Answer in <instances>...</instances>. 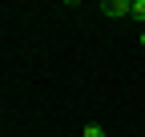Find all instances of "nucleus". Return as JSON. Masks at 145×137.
Wrapping results in <instances>:
<instances>
[{
	"label": "nucleus",
	"mask_w": 145,
	"mask_h": 137,
	"mask_svg": "<svg viewBox=\"0 0 145 137\" xmlns=\"http://www.w3.org/2000/svg\"><path fill=\"white\" fill-rule=\"evenodd\" d=\"M141 48H145V28H141Z\"/></svg>",
	"instance_id": "4"
},
{
	"label": "nucleus",
	"mask_w": 145,
	"mask_h": 137,
	"mask_svg": "<svg viewBox=\"0 0 145 137\" xmlns=\"http://www.w3.org/2000/svg\"><path fill=\"white\" fill-rule=\"evenodd\" d=\"M129 20H141L145 24V0H129Z\"/></svg>",
	"instance_id": "2"
},
{
	"label": "nucleus",
	"mask_w": 145,
	"mask_h": 137,
	"mask_svg": "<svg viewBox=\"0 0 145 137\" xmlns=\"http://www.w3.org/2000/svg\"><path fill=\"white\" fill-rule=\"evenodd\" d=\"M85 137H109L105 125H85Z\"/></svg>",
	"instance_id": "3"
},
{
	"label": "nucleus",
	"mask_w": 145,
	"mask_h": 137,
	"mask_svg": "<svg viewBox=\"0 0 145 137\" xmlns=\"http://www.w3.org/2000/svg\"><path fill=\"white\" fill-rule=\"evenodd\" d=\"M101 12H105V16H113V20H125V16H129V0H105Z\"/></svg>",
	"instance_id": "1"
}]
</instances>
